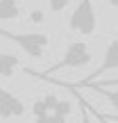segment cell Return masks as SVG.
I'll return each instance as SVG.
<instances>
[{"instance_id":"cell-14","label":"cell","mask_w":118,"mask_h":123,"mask_svg":"<svg viewBox=\"0 0 118 123\" xmlns=\"http://www.w3.org/2000/svg\"><path fill=\"white\" fill-rule=\"evenodd\" d=\"M91 114L98 116V119L105 121V123H118V114H102V112H93V110H91Z\"/></svg>"},{"instance_id":"cell-16","label":"cell","mask_w":118,"mask_h":123,"mask_svg":"<svg viewBox=\"0 0 118 123\" xmlns=\"http://www.w3.org/2000/svg\"><path fill=\"white\" fill-rule=\"evenodd\" d=\"M50 123H66V116H59V114H50Z\"/></svg>"},{"instance_id":"cell-4","label":"cell","mask_w":118,"mask_h":123,"mask_svg":"<svg viewBox=\"0 0 118 123\" xmlns=\"http://www.w3.org/2000/svg\"><path fill=\"white\" fill-rule=\"evenodd\" d=\"M25 114V103L0 84V119H18Z\"/></svg>"},{"instance_id":"cell-13","label":"cell","mask_w":118,"mask_h":123,"mask_svg":"<svg viewBox=\"0 0 118 123\" xmlns=\"http://www.w3.org/2000/svg\"><path fill=\"white\" fill-rule=\"evenodd\" d=\"M70 0H48V5H50V12H55V14H59L61 9H66V5H68Z\"/></svg>"},{"instance_id":"cell-18","label":"cell","mask_w":118,"mask_h":123,"mask_svg":"<svg viewBox=\"0 0 118 123\" xmlns=\"http://www.w3.org/2000/svg\"><path fill=\"white\" fill-rule=\"evenodd\" d=\"M34 123H50V114H48V116H39Z\"/></svg>"},{"instance_id":"cell-15","label":"cell","mask_w":118,"mask_h":123,"mask_svg":"<svg viewBox=\"0 0 118 123\" xmlns=\"http://www.w3.org/2000/svg\"><path fill=\"white\" fill-rule=\"evenodd\" d=\"M79 107H82V119H79V123H93L91 121V112H89V107L84 105L82 100H79Z\"/></svg>"},{"instance_id":"cell-6","label":"cell","mask_w":118,"mask_h":123,"mask_svg":"<svg viewBox=\"0 0 118 123\" xmlns=\"http://www.w3.org/2000/svg\"><path fill=\"white\" fill-rule=\"evenodd\" d=\"M16 68H21V59L11 53H0V75L2 78H11L16 73Z\"/></svg>"},{"instance_id":"cell-9","label":"cell","mask_w":118,"mask_h":123,"mask_svg":"<svg viewBox=\"0 0 118 123\" xmlns=\"http://www.w3.org/2000/svg\"><path fill=\"white\" fill-rule=\"evenodd\" d=\"M70 112H73V103H70V100H59L57 107L52 110V114H59V116H66V119H68Z\"/></svg>"},{"instance_id":"cell-7","label":"cell","mask_w":118,"mask_h":123,"mask_svg":"<svg viewBox=\"0 0 118 123\" xmlns=\"http://www.w3.org/2000/svg\"><path fill=\"white\" fill-rule=\"evenodd\" d=\"M21 16L18 0H0V21H16Z\"/></svg>"},{"instance_id":"cell-5","label":"cell","mask_w":118,"mask_h":123,"mask_svg":"<svg viewBox=\"0 0 118 123\" xmlns=\"http://www.w3.org/2000/svg\"><path fill=\"white\" fill-rule=\"evenodd\" d=\"M116 68H118V37L109 41V46H107V50H105V57H102V64L98 66V68L93 71V73L89 75L86 80H82L79 84H89V82H96V80L100 78V75L109 73V71H116Z\"/></svg>"},{"instance_id":"cell-2","label":"cell","mask_w":118,"mask_h":123,"mask_svg":"<svg viewBox=\"0 0 118 123\" xmlns=\"http://www.w3.org/2000/svg\"><path fill=\"white\" fill-rule=\"evenodd\" d=\"M0 37L14 41V43L32 59L43 57L45 48H48V43H50L48 34H43V32H25V34H23V32H7V30L0 27Z\"/></svg>"},{"instance_id":"cell-17","label":"cell","mask_w":118,"mask_h":123,"mask_svg":"<svg viewBox=\"0 0 118 123\" xmlns=\"http://www.w3.org/2000/svg\"><path fill=\"white\" fill-rule=\"evenodd\" d=\"M32 21H34V23H41V21H43V14H41V12H32Z\"/></svg>"},{"instance_id":"cell-19","label":"cell","mask_w":118,"mask_h":123,"mask_svg":"<svg viewBox=\"0 0 118 123\" xmlns=\"http://www.w3.org/2000/svg\"><path fill=\"white\" fill-rule=\"evenodd\" d=\"M107 2H109L111 7H118V0H107Z\"/></svg>"},{"instance_id":"cell-20","label":"cell","mask_w":118,"mask_h":123,"mask_svg":"<svg viewBox=\"0 0 118 123\" xmlns=\"http://www.w3.org/2000/svg\"><path fill=\"white\" fill-rule=\"evenodd\" d=\"M89 112H91V110H89ZM96 119H98V116H96ZM98 121H100V119H98ZM100 123H105V121H100Z\"/></svg>"},{"instance_id":"cell-8","label":"cell","mask_w":118,"mask_h":123,"mask_svg":"<svg viewBox=\"0 0 118 123\" xmlns=\"http://www.w3.org/2000/svg\"><path fill=\"white\" fill-rule=\"evenodd\" d=\"M70 87H75V89H84V87H91V89H96V87H100V89H116V87H118V78H116V80H105V82H89V84H70Z\"/></svg>"},{"instance_id":"cell-10","label":"cell","mask_w":118,"mask_h":123,"mask_svg":"<svg viewBox=\"0 0 118 123\" xmlns=\"http://www.w3.org/2000/svg\"><path fill=\"white\" fill-rule=\"evenodd\" d=\"M93 91H100L102 96H105L107 100H109L111 105H114L116 110H118V89H100V87H96Z\"/></svg>"},{"instance_id":"cell-1","label":"cell","mask_w":118,"mask_h":123,"mask_svg":"<svg viewBox=\"0 0 118 123\" xmlns=\"http://www.w3.org/2000/svg\"><path fill=\"white\" fill-rule=\"evenodd\" d=\"M91 50H89V43L86 41H73V43L66 48L64 57H61L55 66H50L48 71H41V73H36V71H27V73L36 75V78L41 80H50V75L52 73H59L61 68H82V66H86L89 62H91Z\"/></svg>"},{"instance_id":"cell-11","label":"cell","mask_w":118,"mask_h":123,"mask_svg":"<svg viewBox=\"0 0 118 123\" xmlns=\"http://www.w3.org/2000/svg\"><path fill=\"white\" fill-rule=\"evenodd\" d=\"M32 114H34V119H39V116H48L50 112L45 110L43 100H34V103H32Z\"/></svg>"},{"instance_id":"cell-12","label":"cell","mask_w":118,"mask_h":123,"mask_svg":"<svg viewBox=\"0 0 118 123\" xmlns=\"http://www.w3.org/2000/svg\"><path fill=\"white\" fill-rule=\"evenodd\" d=\"M57 103H59V98L55 96V93H48V96H43V105H45V110L52 114V110L57 107Z\"/></svg>"},{"instance_id":"cell-3","label":"cell","mask_w":118,"mask_h":123,"mask_svg":"<svg viewBox=\"0 0 118 123\" xmlns=\"http://www.w3.org/2000/svg\"><path fill=\"white\" fill-rule=\"evenodd\" d=\"M96 9H93V2L91 0H79L77 5H75V9L70 12L68 16V27L73 32H77V34H93L96 32Z\"/></svg>"}]
</instances>
